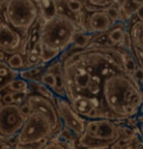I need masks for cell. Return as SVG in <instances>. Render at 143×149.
I'll use <instances>...</instances> for the list:
<instances>
[{
  "instance_id": "obj_23",
  "label": "cell",
  "mask_w": 143,
  "mask_h": 149,
  "mask_svg": "<svg viewBox=\"0 0 143 149\" xmlns=\"http://www.w3.org/2000/svg\"><path fill=\"white\" fill-rule=\"evenodd\" d=\"M136 19L138 20H143V5H140L136 7V10H135V15H134Z\"/></svg>"
},
{
  "instance_id": "obj_6",
  "label": "cell",
  "mask_w": 143,
  "mask_h": 149,
  "mask_svg": "<svg viewBox=\"0 0 143 149\" xmlns=\"http://www.w3.org/2000/svg\"><path fill=\"white\" fill-rule=\"evenodd\" d=\"M27 116L17 104H2L0 106V135L1 140L17 135L22 129Z\"/></svg>"
},
{
  "instance_id": "obj_10",
  "label": "cell",
  "mask_w": 143,
  "mask_h": 149,
  "mask_svg": "<svg viewBox=\"0 0 143 149\" xmlns=\"http://www.w3.org/2000/svg\"><path fill=\"white\" fill-rule=\"evenodd\" d=\"M0 33H1V50L7 55L13 52H23L26 55V45H27V36H24L21 31L13 28L7 21L1 20L0 23Z\"/></svg>"
},
{
  "instance_id": "obj_9",
  "label": "cell",
  "mask_w": 143,
  "mask_h": 149,
  "mask_svg": "<svg viewBox=\"0 0 143 149\" xmlns=\"http://www.w3.org/2000/svg\"><path fill=\"white\" fill-rule=\"evenodd\" d=\"M26 101L29 104V106L31 107L33 111L42 113L43 115H45L51 121V123L55 128L56 135L62 130L63 121L59 116L57 105L55 104L53 99L44 97V95H42L40 93H36V92H31V93L28 94Z\"/></svg>"
},
{
  "instance_id": "obj_12",
  "label": "cell",
  "mask_w": 143,
  "mask_h": 149,
  "mask_svg": "<svg viewBox=\"0 0 143 149\" xmlns=\"http://www.w3.org/2000/svg\"><path fill=\"white\" fill-rule=\"evenodd\" d=\"M93 37H94V34H91V33L85 31V30H83V29L79 28L77 30V33L74 34V37H73L71 48H73V49H83V48H86L87 45H90L92 43Z\"/></svg>"
},
{
  "instance_id": "obj_4",
  "label": "cell",
  "mask_w": 143,
  "mask_h": 149,
  "mask_svg": "<svg viewBox=\"0 0 143 149\" xmlns=\"http://www.w3.org/2000/svg\"><path fill=\"white\" fill-rule=\"evenodd\" d=\"M121 137L119 121L112 119H87L85 132L78 137L77 146L87 148H107Z\"/></svg>"
},
{
  "instance_id": "obj_24",
  "label": "cell",
  "mask_w": 143,
  "mask_h": 149,
  "mask_svg": "<svg viewBox=\"0 0 143 149\" xmlns=\"http://www.w3.org/2000/svg\"><path fill=\"white\" fill-rule=\"evenodd\" d=\"M135 5H136V7L137 6H140V5H143V0H131Z\"/></svg>"
},
{
  "instance_id": "obj_5",
  "label": "cell",
  "mask_w": 143,
  "mask_h": 149,
  "mask_svg": "<svg viewBox=\"0 0 143 149\" xmlns=\"http://www.w3.org/2000/svg\"><path fill=\"white\" fill-rule=\"evenodd\" d=\"M55 135L56 132L51 121L42 113L33 111L17 134L20 141L17 148H37L40 141L51 139Z\"/></svg>"
},
{
  "instance_id": "obj_20",
  "label": "cell",
  "mask_w": 143,
  "mask_h": 149,
  "mask_svg": "<svg viewBox=\"0 0 143 149\" xmlns=\"http://www.w3.org/2000/svg\"><path fill=\"white\" fill-rule=\"evenodd\" d=\"M1 102L2 104H14L13 92L8 90H1Z\"/></svg>"
},
{
  "instance_id": "obj_3",
  "label": "cell",
  "mask_w": 143,
  "mask_h": 149,
  "mask_svg": "<svg viewBox=\"0 0 143 149\" xmlns=\"http://www.w3.org/2000/svg\"><path fill=\"white\" fill-rule=\"evenodd\" d=\"M40 0H1V20L28 36L30 28L42 16Z\"/></svg>"
},
{
  "instance_id": "obj_19",
  "label": "cell",
  "mask_w": 143,
  "mask_h": 149,
  "mask_svg": "<svg viewBox=\"0 0 143 149\" xmlns=\"http://www.w3.org/2000/svg\"><path fill=\"white\" fill-rule=\"evenodd\" d=\"M120 5L121 3H112V5H109L108 7H106L105 9H106V12L108 13V15L110 16V19H112V21L114 22V23H116L117 21H120Z\"/></svg>"
},
{
  "instance_id": "obj_14",
  "label": "cell",
  "mask_w": 143,
  "mask_h": 149,
  "mask_svg": "<svg viewBox=\"0 0 143 149\" xmlns=\"http://www.w3.org/2000/svg\"><path fill=\"white\" fill-rule=\"evenodd\" d=\"M3 62H6L12 69L17 70V71H21V70L27 68L26 55L23 52H20V51L7 55V57H6V59Z\"/></svg>"
},
{
  "instance_id": "obj_21",
  "label": "cell",
  "mask_w": 143,
  "mask_h": 149,
  "mask_svg": "<svg viewBox=\"0 0 143 149\" xmlns=\"http://www.w3.org/2000/svg\"><path fill=\"white\" fill-rule=\"evenodd\" d=\"M136 120H137V125H138V135L143 139V113H140L137 116H136ZM143 141V140H142Z\"/></svg>"
},
{
  "instance_id": "obj_25",
  "label": "cell",
  "mask_w": 143,
  "mask_h": 149,
  "mask_svg": "<svg viewBox=\"0 0 143 149\" xmlns=\"http://www.w3.org/2000/svg\"><path fill=\"white\" fill-rule=\"evenodd\" d=\"M140 113H143V102H142V105L140 107Z\"/></svg>"
},
{
  "instance_id": "obj_13",
  "label": "cell",
  "mask_w": 143,
  "mask_h": 149,
  "mask_svg": "<svg viewBox=\"0 0 143 149\" xmlns=\"http://www.w3.org/2000/svg\"><path fill=\"white\" fill-rule=\"evenodd\" d=\"M20 76V71L12 69L6 62H1L0 64V80H1V90L5 88L13 79Z\"/></svg>"
},
{
  "instance_id": "obj_8",
  "label": "cell",
  "mask_w": 143,
  "mask_h": 149,
  "mask_svg": "<svg viewBox=\"0 0 143 149\" xmlns=\"http://www.w3.org/2000/svg\"><path fill=\"white\" fill-rule=\"evenodd\" d=\"M53 101L57 105L59 116L63 121V127L71 129L79 137L85 132L87 119H85L84 116H81L79 113L76 112V109L71 105V101L66 97H60L55 94Z\"/></svg>"
},
{
  "instance_id": "obj_11",
  "label": "cell",
  "mask_w": 143,
  "mask_h": 149,
  "mask_svg": "<svg viewBox=\"0 0 143 149\" xmlns=\"http://www.w3.org/2000/svg\"><path fill=\"white\" fill-rule=\"evenodd\" d=\"M127 23L123 22V21H117L116 23L113 24V27L107 31V37L110 42L112 45H117V44H121L123 38H124V35H126V31H127Z\"/></svg>"
},
{
  "instance_id": "obj_16",
  "label": "cell",
  "mask_w": 143,
  "mask_h": 149,
  "mask_svg": "<svg viewBox=\"0 0 143 149\" xmlns=\"http://www.w3.org/2000/svg\"><path fill=\"white\" fill-rule=\"evenodd\" d=\"M2 90H8L10 92H27V93H30V83L27 79L19 76L15 79H13Z\"/></svg>"
},
{
  "instance_id": "obj_18",
  "label": "cell",
  "mask_w": 143,
  "mask_h": 149,
  "mask_svg": "<svg viewBox=\"0 0 143 149\" xmlns=\"http://www.w3.org/2000/svg\"><path fill=\"white\" fill-rule=\"evenodd\" d=\"M62 55V51L59 50H55V49H51V48H48V47H44L42 45V59H43V63L48 64L57 58H59Z\"/></svg>"
},
{
  "instance_id": "obj_17",
  "label": "cell",
  "mask_w": 143,
  "mask_h": 149,
  "mask_svg": "<svg viewBox=\"0 0 143 149\" xmlns=\"http://www.w3.org/2000/svg\"><path fill=\"white\" fill-rule=\"evenodd\" d=\"M40 81H41L42 84H44L45 86L50 87V88L53 91V88H55V86H56V84H57V76H56L55 72H52V71L45 69V70L42 72V74H41V80H40Z\"/></svg>"
},
{
  "instance_id": "obj_15",
  "label": "cell",
  "mask_w": 143,
  "mask_h": 149,
  "mask_svg": "<svg viewBox=\"0 0 143 149\" xmlns=\"http://www.w3.org/2000/svg\"><path fill=\"white\" fill-rule=\"evenodd\" d=\"M130 35H131V40H133V47L140 49L141 51H143V28L138 21V19H136L135 22L131 23L130 29H128Z\"/></svg>"
},
{
  "instance_id": "obj_22",
  "label": "cell",
  "mask_w": 143,
  "mask_h": 149,
  "mask_svg": "<svg viewBox=\"0 0 143 149\" xmlns=\"http://www.w3.org/2000/svg\"><path fill=\"white\" fill-rule=\"evenodd\" d=\"M20 108H21V111H22V113L26 115V116H28L31 112H33V109H31V107L29 106V104L27 102V101H24L23 104H21L20 105Z\"/></svg>"
},
{
  "instance_id": "obj_2",
  "label": "cell",
  "mask_w": 143,
  "mask_h": 149,
  "mask_svg": "<svg viewBox=\"0 0 143 149\" xmlns=\"http://www.w3.org/2000/svg\"><path fill=\"white\" fill-rule=\"evenodd\" d=\"M78 29L79 26L69 15L56 13L50 17L43 16L41 28L42 45L64 52L71 47Z\"/></svg>"
},
{
  "instance_id": "obj_1",
  "label": "cell",
  "mask_w": 143,
  "mask_h": 149,
  "mask_svg": "<svg viewBox=\"0 0 143 149\" xmlns=\"http://www.w3.org/2000/svg\"><path fill=\"white\" fill-rule=\"evenodd\" d=\"M130 50L92 42L83 49L69 48L60 55L66 98L86 97L94 102L100 119L124 121L140 114L143 88L124 64Z\"/></svg>"
},
{
  "instance_id": "obj_7",
  "label": "cell",
  "mask_w": 143,
  "mask_h": 149,
  "mask_svg": "<svg viewBox=\"0 0 143 149\" xmlns=\"http://www.w3.org/2000/svg\"><path fill=\"white\" fill-rule=\"evenodd\" d=\"M114 22L106 12V9H84L80 13L78 26L80 29L91 34L107 33Z\"/></svg>"
}]
</instances>
